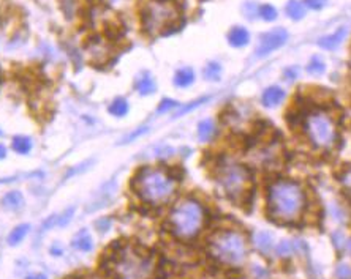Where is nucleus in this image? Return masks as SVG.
Here are the masks:
<instances>
[{
  "mask_svg": "<svg viewBox=\"0 0 351 279\" xmlns=\"http://www.w3.org/2000/svg\"><path fill=\"white\" fill-rule=\"evenodd\" d=\"M25 279H48L45 275H41V273H37V275H30V276H27Z\"/></svg>",
  "mask_w": 351,
  "mask_h": 279,
  "instance_id": "38",
  "label": "nucleus"
},
{
  "mask_svg": "<svg viewBox=\"0 0 351 279\" xmlns=\"http://www.w3.org/2000/svg\"><path fill=\"white\" fill-rule=\"evenodd\" d=\"M253 272H255V275H256V278H258V279H268V278H269L268 270H264V268H261V267H255Z\"/></svg>",
  "mask_w": 351,
  "mask_h": 279,
  "instance_id": "37",
  "label": "nucleus"
},
{
  "mask_svg": "<svg viewBox=\"0 0 351 279\" xmlns=\"http://www.w3.org/2000/svg\"><path fill=\"white\" fill-rule=\"evenodd\" d=\"M217 180L220 188L225 191V194L234 200V202H242L247 199L252 186L250 172L245 166L239 163H223L218 167Z\"/></svg>",
  "mask_w": 351,
  "mask_h": 279,
  "instance_id": "5",
  "label": "nucleus"
},
{
  "mask_svg": "<svg viewBox=\"0 0 351 279\" xmlns=\"http://www.w3.org/2000/svg\"><path fill=\"white\" fill-rule=\"evenodd\" d=\"M328 3V0H305V6L312 8V10H321Z\"/></svg>",
  "mask_w": 351,
  "mask_h": 279,
  "instance_id": "32",
  "label": "nucleus"
},
{
  "mask_svg": "<svg viewBox=\"0 0 351 279\" xmlns=\"http://www.w3.org/2000/svg\"><path fill=\"white\" fill-rule=\"evenodd\" d=\"M204 208L196 200H182L179 202L169 216L171 230L179 238H193L203 229Z\"/></svg>",
  "mask_w": 351,
  "mask_h": 279,
  "instance_id": "3",
  "label": "nucleus"
},
{
  "mask_svg": "<svg viewBox=\"0 0 351 279\" xmlns=\"http://www.w3.org/2000/svg\"><path fill=\"white\" fill-rule=\"evenodd\" d=\"M71 243H73V248L81 251V252H89V251L93 249V240L90 237V233L85 229H82V230H79L78 233H76Z\"/></svg>",
  "mask_w": 351,
  "mask_h": 279,
  "instance_id": "14",
  "label": "nucleus"
},
{
  "mask_svg": "<svg viewBox=\"0 0 351 279\" xmlns=\"http://www.w3.org/2000/svg\"><path fill=\"white\" fill-rule=\"evenodd\" d=\"M30 232V225L29 224H19L16 225V227L10 232L8 235V245L10 246H16L19 245V243L27 237V233Z\"/></svg>",
  "mask_w": 351,
  "mask_h": 279,
  "instance_id": "19",
  "label": "nucleus"
},
{
  "mask_svg": "<svg viewBox=\"0 0 351 279\" xmlns=\"http://www.w3.org/2000/svg\"><path fill=\"white\" fill-rule=\"evenodd\" d=\"M135 188L144 202L158 205L165 204L174 194L176 183L163 170L147 167L141 170L140 175L136 177Z\"/></svg>",
  "mask_w": 351,
  "mask_h": 279,
  "instance_id": "2",
  "label": "nucleus"
},
{
  "mask_svg": "<svg viewBox=\"0 0 351 279\" xmlns=\"http://www.w3.org/2000/svg\"><path fill=\"white\" fill-rule=\"evenodd\" d=\"M297 76H299V68L297 66H291V68L285 69V79L286 81H294V79H297Z\"/></svg>",
  "mask_w": 351,
  "mask_h": 279,
  "instance_id": "34",
  "label": "nucleus"
},
{
  "mask_svg": "<svg viewBox=\"0 0 351 279\" xmlns=\"http://www.w3.org/2000/svg\"><path fill=\"white\" fill-rule=\"evenodd\" d=\"M176 106H177V103H176L174 100L165 98V100H161V103L158 104V108H157V114H158V115H161V114H166V112L173 111Z\"/></svg>",
  "mask_w": 351,
  "mask_h": 279,
  "instance_id": "27",
  "label": "nucleus"
},
{
  "mask_svg": "<svg viewBox=\"0 0 351 279\" xmlns=\"http://www.w3.org/2000/svg\"><path fill=\"white\" fill-rule=\"evenodd\" d=\"M285 97H286V93H285L283 89H281V87L271 85V87H268V89L263 92V95H261V103H263L266 108H277L279 104L283 103Z\"/></svg>",
  "mask_w": 351,
  "mask_h": 279,
  "instance_id": "10",
  "label": "nucleus"
},
{
  "mask_svg": "<svg viewBox=\"0 0 351 279\" xmlns=\"http://www.w3.org/2000/svg\"><path fill=\"white\" fill-rule=\"evenodd\" d=\"M208 98H201V100H198V101H195V103H192V104H188V106H185V108H182L181 111L177 112V117L179 115H185L188 111H192V109H195V108H198L200 104H203L204 101H206Z\"/></svg>",
  "mask_w": 351,
  "mask_h": 279,
  "instance_id": "33",
  "label": "nucleus"
},
{
  "mask_svg": "<svg viewBox=\"0 0 351 279\" xmlns=\"http://www.w3.org/2000/svg\"><path fill=\"white\" fill-rule=\"evenodd\" d=\"M285 11H286V16H289L291 19L299 21L305 16V3H302L301 0H288Z\"/></svg>",
  "mask_w": 351,
  "mask_h": 279,
  "instance_id": "18",
  "label": "nucleus"
},
{
  "mask_svg": "<svg viewBox=\"0 0 351 279\" xmlns=\"http://www.w3.org/2000/svg\"><path fill=\"white\" fill-rule=\"evenodd\" d=\"M348 249H350V252H351V241H348Z\"/></svg>",
  "mask_w": 351,
  "mask_h": 279,
  "instance_id": "40",
  "label": "nucleus"
},
{
  "mask_svg": "<svg viewBox=\"0 0 351 279\" xmlns=\"http://www.w3.org/2000/svg\"><path fill=\"white\" fill-rule=\"evenodd\" d=\"M336 276L339 279H350L351 278V268L347 264H340L336 268Z\"/></svg>",
  "mask_w": 351,
  "mask_h": 279,
  "instance_id": "29",
  "label": "nucleus"
},
{
  "mask_svg": "<svg viewBox=\"0 0 351 279\" xmlns=\"http://www.w3.org/2000/svg\"><path fill=\"white\" fill-rule=\"evenodd\" d=\"M195 82V71L192 68H181L177 69L174 74V85L179 89H185V87H190Z\"/></svg>",
  "mask_w": 351,
  "mask_h": 279,
  "instance_id": "15",
  "label": "nucleus"
},
{
  "mask_svg": "<svg viewBox=\"0 0 351 279\" xmlns=\"http://www.w3.org/2000/svg\"><path fill=\"white\" fill-rule=\"evenodd\" d=\"M2 205L6 210H19L24 207V196L21 191H10L2 199Z\"/></svg>",
  "mask_w": 351,
  "mask_h": 279,
  "instance_id": "16",
  "label": "nucleus"
},
{
  "mask_svg": "<svg viewBox=\"0 0 351 279\" xmlns=\"http://www.w3.org/2000/svg\"><path fill=\"white\" fill-rule=\"evenodd\" d=\"M307 71H309L310 74H313V76L323 74L324 71H326V63H324L320 57H313V58L310 60L309 66H307Z\"/></svg>",
  "mask_w": 351,
  "mask_h": 279,
  "instance_id": "24",
  "label": "nucleus"
},
{
  "mask_svg": "<svg viewBox=\"0 0 351 279\" xmlns=\"http://www.w3.org/2000/svg\"><path fill=\"white\" fill-rule=\"evenodd\" d=\"M255 246L258 248L260 252L263 254H269L272 246H274V237L272 233L266 232V230H260L255 235Z\"/></svg>",
  "mask_w": 351,
  "mask_h": 279,
  "instance_id": "17",
  "label": "nucleus"
},
{
  "mask_svg": "<svg viewBox=\"0 0 351 279\" xmlns=\"http://www.w3.org/2000/svg\"><path fill=\"white\" fill-rule=\"evenodd\" d=\"M248 41H250V33H248L245 27H241V25H236L228 33V43L233 48H244L248 45Z\"/></svg>",
  "mask_w": 351,
  "mask_h": 279,
  "instance_id": "12",
  "label": "nucleus"
},
{
  "mask_svg": "<svg viewBox=\"0 0 351 279\" xmlns=\"http://www.w3.org/2000/svg\"><path fill=\"white\" fill-rule=\"evenodd\" d=\"M113 267L122 279H147L152 273L153 262L145 251L127 246L114 256Z\"/></svg>",
  "mask_w": 351,
  "mask_h": 279,
  "instance_id": "4",
  "label": "nucleus"
},
{
  "mask_svg": "<svg viewBox=\"0 0 351 279\" xmlns=\"http://www.w3.org/2000/svg\"><path fill=\"white\" fill-rule=\"evenodd\" d=\"M73 215H74V207H70L62 215H59L57 216V225L59 227H64V225H67L68 223H70L73 220Z\"/></svg>",
  "mask_w": 351,
  "mask_h": 279,
  "instance_id": "28",
  "label": "nucleus"
},
{
  "mask_svg": "<svg viewBox=\"0 0 351 279\" xmlns=\"http://www.w3.org/2000/svg\"><path fill=\"white\" fill-rule=\"evenodd\" d=\"M89 164H90V161H85V163H82V166H81V167H79V166H78V167H74L73 170H70V172H68L67 173V178H70V177H73L74 175V173H81V172H84L85 169H87L89 167Z\"/></svg>",
  "mask_w": 351,
  "mask_h": 279,
  "instance_id": "35",
  "label": "nucleus"
},
{
  "mask_svg": "<svg viewBox=\"0 0 351 279\" xmlns=\"http://www.w3.org/2000/svg\"><path fill=\"white\" fill-rule=\"evenodd\" d=\"M286 41H288V32L281 27L272 29L266 33H263L258 43V48H256V56L258 57L269 56L271 52L283 46Z\"/></svg>",
  "mask_w": 351,
  "mask_h": 279,
  "instance_id": "9",
  "label": "nucleus"
},
{
  "mask_svg": "<svg viewBox=\"0 0 351 279\" xmlns=\"http://www.w3.org/2000/svg\"><path fill=\"white\" fill-rule=\"evenodd\" d=\"M211 251L220 262L237 265L245 259L247 249L241 233L234 230H223L211 240Z\"/></svg>",
  "mask_w": 351,
  "mask_h": 279,
  "instance_id": "7",
  "label": "nucleus"
},
{
  "mask_svg": "<svg viewBox=\"0 0 351 279\" xmlns=\"http://www.w3.org/2000/svg\"><path fill=\"white\" fill-rule=\"evenodd\" d=\"M0 134H2V131H0Z\"/></svg>",
  "mask_w": 351,
  "mask_h": 279,
  "instance_id": "42",
  "label": "nucleus"
},
{
  "mask_svg": "<svg viewBox=\"0 0 351 279\" xmlns=\"http://www.w3.org/2000/svg\"><path fill=\"white\" fill-rule=\"evenodd\" d=\"M332 240H334V245H336L339 249L344 246V233H342V232H334Z\"/></svg>",
  "mask_w": 351,
  "mask_h": 279,
  "instance_id": "36",
  "label": "nucleus"
},
{
  "mask_svg": "<svg viewBox=\"0 0 351 279\" xmlns=\"http://www.w3.org/2000/svg\"><path fill=\"white\" fill-rule=\"evenodd\" d=\"M204 79L208 81H220V74H221V65L217 62H209L204 68Z\"/></svg>",
  "mask_w": 351,
  "mask_h": 279,
  "instance_id": "23",
  "label": "nucleus"
},
{
  "mask_svg": "<svg viewBox=\"0 0 351 279\" xmlns=\"http://www.w3.org/2000/svg\"><path fill=\"white\" fill-rule=\"evenodd\" d=\"M293 245H294V252H299V254L307 256V252H309V246H307V243L304 240H296V241H293Z\"/></svg>",
  "mask_w": 351,
  "mask_h": 279,
  "instance_id": "31",
  "label": "nucleus"
},
{
  "mask_svg": "<svg viewBox=\"0 0 351 279\" xmlns=\"http://www.w3.org/2000/svg\"><path fill=\"white\" fill-rule=\"evenodd\" d=\"M128 109H130V106H128V101L125 98H116L108 108L109 114L113 117H125L128 114Z\"/></svg>",
  "mask_w": 351,
  "mask_h": 279,
  "instance_id": "22",
  "label": "nucleus"
},
{
  "mask_svg": "<svg viewBox=\"0 0 351 279\" xmlns=\"http://www.w3.org/2000/svg\"><path fill=\"white\" fill-rule=\"evenodd\" d=\"M305 131L309 136L310 142L318 147L328 150L337 141V128L334 120L323 112H315L309 115L305 120Z\"/></svg>",
  "mask_w": 351,
  "mask_h": 279,
  "instance_id": "8",
  "label": "nucleus"
},
{
  "mask_svg": "<svg viewBox=\"0 0 351 279\" xmlns=\"http://www.w3.org/2000/svg\"><path fill=\"white\" fill-rule=\"evenodd\" d=\"M258 14L263 17L264 21H268V22L276 21V19H277V16H279L277 8H276V6H272V5H263V6H260Z\"/></svg>",
  "mask_w": 351,
  "mask_h": 279,
  "instance_id": "25",
  "label": "nucleus"
},
{
  "mask_svg": "<svg viewBox=\"0 0 351 279\" xmlns=\"http://www.w3.org/2000/svg\"><path fill=\"white\" fill-rule=\"evenodd\" d=\"M179 17L181 11L173 0H152L142 11V24L150 35H158L176 25Z\"/></svg>",
  "mask_w": 351,
  "mask_h": 279,
  "instance_id": "6",
  "label": "nucleus"
},
{
  "mask_svg": "<svg viewBox=\"0 0 351 279\" xmlns=\"http://www.w3.org/2000/svg\"><path fill=\"white\" fill-rule=\"evenodd\" d=\"M305 204L302 188L293 180H277L268 194L269 215L279 223H289L297 218Z\"/></svg>",
  "mask_w": 351,
  "mask_h": 279,
  "instance_id": "1",
  "label": "nucleus"
},
{
  "mask_svg": "<svg viewBox=\"0 0 351 279\" xmlns=\"http://www.w3.org/2000/svg\"><path fill=\"white\" fill-rule=\"evenodd\" d=\"M276 252L280 257H288L294 252V245L289 240H281L276 248Z\"/></svg>",
  "mask_w": 351,
  "mask_h": 279,
  "instance_id": "26",
  "label": "nucleus"
},
{
  "mask_svg": "<svg viewBox=\"0 0 351 279\" xmlns=\"http://www.w3.org/2000/svg\"><path fill=\"white\" fill-rule=\"evenodd\" d=\"M11 147H13V150L16 153L27 155L32 150L33 142H32V139L27 137V136H14L13 137V142H11Z\"/></svg>",
  "mask_w": 351,
  "mask_h": 279,
  "instance_id": "20",
  "label": "nucleus"
},
{
  "mask_svg": "<svg viewBox=\"0 0 351 279\" xmlns=\"http://www.w3.org/2000/svg\"><path fill=\"white\" fill-rule=\"evenodd\" d=\"M90 279H100V278H90Z\"/></svg>",
  "mask_w": 351,
  "mask_h": 279,
  "instance_id": "41",
  "label": "nucleus"
},
{
  "mask_svg": "<svg viewBox=\"0 0 351 279\" xmlns=\"http://www.w3.org/2000/svg\"><path fill=\"white\" fill-rule=\"evenodd\" d=\"M345 37H347V27H340L336 32H332L331 35L323 37L318 41V45H320V48L326 49V51H334L342 45V41L345 40Z\"/></svg>",
  "mask_w": 351,
  "mask_h": 279,
  "instance_id": "11",
  "label": "nucleus"
},
{
  "mask_svg": "<svg viewBox=\"0 0 351 279\" xmlns=\"http://www.w3.org/2000/svg\"><path fill=\"white\" fill-rule=\"evenodd\" d=\"M213 134H215V123H213V120L206 118V120L200 121V125H198V137L201 139L203 142L211 141V139L213 137Z\"/></svg>",
  "mask_w": 351,
  "mask_h": 279,
  "instance_id": "21",
  "label": "nucleus"
},
{
  "mask_svg": "<svg viewBox=\"0 0 351 279\" xmlns=\"http://www.w3.org/2000/svg\"><path fill=\"white\" fill-rule=\"evenodd\" d=\"M5 156H6V148L2 144H0V160H3Z\"/></svg>",
  "mask_w": 351,
  "mask_h": 279,
  "instance_id": "39",
  "label": "nucleus"
},
{
  "mask_svg": "<svg viewBox=\"0 0 351 279\" xmlns=\"http://www.w3.org/2000/svg\"><path fill=\"white\" fill-rule=\"evenodd\" d=\"M136 90H138V93L142 95V97H147V95H152L157 90V84L149 73H142L138 77V81H136Z\"/></svg>",
  "mask_w": 351,
  "mask_h": 279,
  "instance_id": "13",
  "label": "nucleus"
},
{
  "mask_svg": "<svg viewBox=\"0 0 351 279\" xmlns=\"http://www.w3.org/2000/svg\"><path fill=\"white\" fill-rule=\"evenodd\" d=\"M149 131V128L147 126H144V128H138V129H135V131L132 133V134H128V136H125L124 137V141L121 142V144H127V142H132V141H135L136 137H140V136H142V134H145Z\"/></svg>",
  "mask_w": 351,
  "mask_h": 279,
  "instance_id": "30",
  "label": "nucleus"
}]
</instances>
